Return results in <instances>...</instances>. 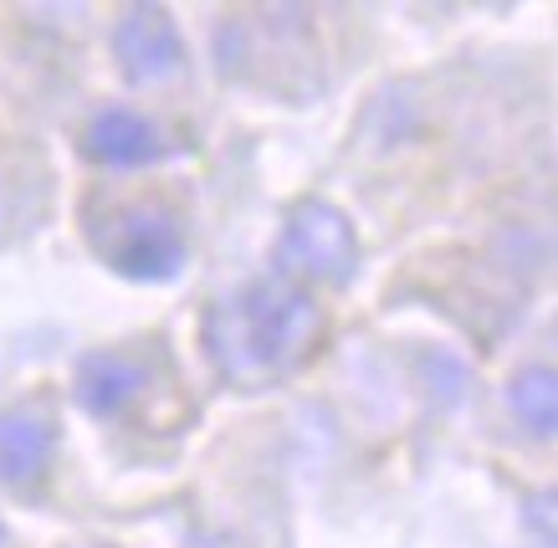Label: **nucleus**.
<instances>
[{
	"label": "nucleus",
	"instance_id": "obj_4",
	"mask_svg": "<svg viewBox=\"0 0 558 548\" xmlns=\"http://www.w3.org/2000/svg\"><path fill=\"white\" fill-rule=\"evenodd\" d=\"M113 62H119L123 83L165 87L185 77L190 52L165 5H123L113 21Z\"/></svg>",
	"mask_w": 558,
	"mask_h": 548
},
{
	"label": "nucleus",
	"instance_id": "obj_2",
	"mask_svg": "<svg viewBox=\"0 0 558 548\" xmlns=\"http://www.w3.org/2000/svg\"><path fill=\"white\" fill-rule=\"evenodd\" d=\"M87 241L108 272L129 282H170L185 272L190 236L185 221L165 206H113L87 216Z\"/></svg>",
	"mask_w": 558,
	"mask_h": 548
},
{
	"label": "nucleus",
	"instance_id": "obj_9",
	"mask_svg": "<svg viewBox=\"0 0 558 548\" xmlns=\"http://www.w3.org/2000/svg\"><path fill=\"white\" fill-rule=\"evenodd\" d=\"M548 508H554V497L543 492L538 497V533H543V538H554V517H548Z\"/></svg>",
	"mask_w": 558,
	"mask_h": 548
},
{
	"label": "nucleus",
	"instance_id": "obj_5",
	"mask_svg": "<svg viewBox=\"0 0 558 548\" xmlns=\"http://www.w3.org/2000/svg\"><path fill=\"white\" fill-rule=\"evenodd\" d=\"M72 390H77V405L87 415L123 426L159 394V379H154V364L134 349H93V354L77 360Z\"/></svg>",
	"mask_w": 558,
	"mask_h": 548
},
{
	"label": "nucleus",
	"instance_id": "obj_1",
	"mask_svg": "<svg viewBox=\"0 0 558 548\" xmlns=\"http://www.w3.org/2000/svg\"><path fill=\"white\" fill-rule=\"evenodd\" d=\"M323 339L318 297L282 277H256L226 292L205 313V354L216 375L236 390H267L292 369H303L313 343Z\"/></svg>",
	"mask_w": 558,
	"mask_h": 548
},
{
	"label": "nucleus",
	"instance_id": "obj_7",
	"mask_svg": "<svg viewBox=\"0 0 558 548\" xmlns=\"http://www.w3.org/2000/svg\"><path fill=\"white\" fill-rule=\"evenodd\" d=\"M77 144H83V159H93L102 170H144V165H159L165 155H174L170 134L138 108H98L83 123Z\"/></svg>",
	"mask_w": 558,
	"mask_h": 548
},
{
	"label": "nucleus",
	"instance_id": "obj_3",
	"mask_svg": "<svg viewBox=\"0 0 558 548\" xmlns=\"http://www.w3.org/2000/svg\"><path fill=\"white\" fill-rule=\"evenodd\" d=\"M271 267H277L271 277H282L292 288H313V282L343 288L359 272V241L349 216L328 200H298L277 231Z\"/></svg>",
	"mask_w": 558,
	"mask_h": 548
},
{
	"label": "nucleus",
	"instance_id": "obj_6",
	"mask_svg": "<svg viewBox=\"0 0 558 548\" xmlns=\"http://www.w3.org/2000/svg\"><path fill=\"white\" fill-rule=\"evenodd\" d=\"M62 426L47 405H5L0 411V492L36 497L51 477Z\"/></svg>",
	"mask_w": 558,
	"mask_h": 548
},
{
	"label": "nucleus",
	"instance_id": "obj_8",
	"mask_svg": "<svg viewBox=\"0 0 558 548\" xmlns=\"http://www.w3.org/2000/svg\"><path fill=\"white\" fill-rule=\"evenodd\" d=\"M508 405L518 415V426L533 436V441H554L558 436V379L554 364H527L518 369L508 385Z\"/></svg>",
	"mask_w": 558,
	"mask_h": 548
},
{
	"label": "nucleus",
	"instance_id": "obj_10",
	"mask_svg": "<svg viewBox=\"0 0 558 548\" xmlns=\"http://www.w3.org/2000/svg\"><path fill=\"white\" fill-rule=\"evenodd\" d=\"M0 548H11V538H5V528H0Z\"/></svg>",
	"mask_w": 558,
	"mask_h": 548
}]
</instances>
